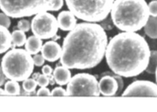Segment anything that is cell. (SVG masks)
I'll return each mask as SVG.
<instances>
[{
    "instance_id": "1",
    "label": "cell",
    "mask_w": 157,
    "mask_h": 112,
    "mask_svg": "<svg viewBox=\"0 0 157 112\" xmlns=\"http://www.w3.org/2000/svg\"><path fill=\"white\" fill-rule=\"evenodd\" d=\"M108 43L106 31L100 24H77L64 39L60 63L69 69L94 68L102 61Z\"/></svg>"
},
{
    "instance_id": "2",
    "label": "cell",
    "mask_w": 157,
    "mask_h": 112,
    "mask_svg": "<svg viewBox=\"0 0 157 112\" xmlns=\"http://www.w3.org/2000/svg\"><path fill=\"white\" fill-rule=\"evenodd\" d=\"M150 51L143 36L136 32L122 31L108 42L105 57L107 65L114 74L130 78L145 71Z\"/></svg>"
},
{
    "instance_id": "3",
    "label": "cell",
    "mask_w": 157,
    "mask_h": 112,
    "mask_svg": "<svg viewBox=\"0 0 157 112\" xmlns=\"http://www.w3.org/2000/svg\"><path fill=\"white\" fill-rule=\"evenodd\" d=\"M149 16L145 0H114L110 11L114 26L127 32L140 31Z\"/></svg>"
},
{
    "instance_id": "4",
    "label": "cell",
    "mask_w": 157,
    "mask_h": 112,
    "mask_svg": "<svg viewBox=\"0 0 157 112\" xmlns=\"http://www.w3.org/2000/svg\"><path fill=\"white\" fill-rule=\"evenodd\" d=\"M33 58L25 49L13 48L8 51L1 61V68L7 78L23 81L29 78L34 70Z\"/></svg>"
},
{
    "instance_id": "5",
    "label": "cell",
    "mask_w": 157,
    "mask_h": 112,
    "mask_svg": "<svg viewBox=\"0 0 157 112\" xmlns=\"http://www.w3.org/2000/svg\"><path fill=\"white\" fill-rule=\"evenodd\" d=\"M69 10L79 19L98 23L109 16L114 0H65Z\"/></svg>"
},
{
    "instance_id": "6",
    "label": "cell",
    "mask_w": 157,
    "mask_h": 112,
    "mask_svg": "<svg viewBox=\"0 0 157 112\" xmlns=\"http://www.w3.org/2000/svg\"><path fill=\"white\" fill-rule=\"evenodd\" d=\"M57 0H0V9L12 18L28 17L44 11H55Z\"/></svg>"
},
{
    "instance_id": "7",
    "label": "cell",
    "mask_w": 157,
    "mask_h": 112,
    "mask_svg": "<svg viewBox=\"0 0 157 112\" xmlns=\"http://www.w3.org/2000/svg\"><path fill=\"white\" fill-rule=\"evenodd\" d=\"M68 96H99V82L94 75L78 73L73 76L67 86Z\"/></svg>"
},
{
    "instance_id": "8",
    "label": "cell",
    "mask_w": 157,
    "mask_h": 112,
    "mask_svg": "<svg viewBox=\"0 0 157 112\" xmlns=\"http://www.w3.org/2000/svg\"><path fill=\"white\" fill-rule=\"evenodd\" d=\"M31 24L33 34L41 39L53 38L58 31V24L56 18L48 11L35 15Z\"/></svg>"
},
{
    "instance_id": "9",
    "label": "cell",
    "mask_w": 157,
    "mask_h": 112,
    "mask_svg": "<svg viewBox=\"0 0 157 112\" xmlns=\"http://www.w3.org/2000/svg\"><path fill=\"white\" fill-rule=\"evenodd\" d=\"M122 96L157 97V84L148 80L135 81L127 87Z\"/></svg>"
},
{
    "instance_id": "10",
    "label": "cell",
    "mask_w": 157,
    "mask_h": 112,
    "mask_svg": "<svg viewBox=\"0 0 157 112\" xmlns=\"http://www.w3.org/2000/svg\"><path fill=\"white\" fill-rule=\"evenodd\" d=\"M113 72L106 71L101 75L99 81V91L105 96H116L118 90V84L113 76Z\"/></svg>"
},
{
    "instance_id": "11",
    "label": "cell",
    "mask_w": 157,
    "mask_h": 112,
    "mask_svg": "<svg viewBox=\"0 0 157 112\" xmlns=\"http://www.w3.org/2000/svg\"><path fill=\"white\" fill-rule=\"evenodd\" d=\"M62 48L59 43L55 41L46 42L41 49V54L45 60L50 62H54L60 58Z\"/></svg>"
},
{
    "instance_id": "12",
    "label": "cell",
    "mask_w": 157,
    "mask_h": 112,
    "mask_svg": "<svg viewBox=\"0 0 157 112\" xmlns=\"http://www.w3.org/2000/svg\"><path fill=\"white\" fill-rule=\"evenodd\" d=\"M57 21L59 29L64 31H68L75 28L77 20L71 11L64 10L58 14Z\"/></svg>"
},
{
    "instance_id": "13",
    "label": "cell",
    "mask_w": 157,
    "mask_h": 112,
    "mask_svg": "<svg viewBox=\"0 0 157 112\" xmlns=\"http://www.w3.org/2000/svg\"><path fill=\"white\" fill-rule=\"evenodd\" d=\"M53 76L58 85L64 86L68 84L72 78V74L69 68L62 65L55 67L53 71Z\"/></svg>"
},
{
    "instance_id": "14",
    "label": "cell",
    "mask_w": 157,
    "mask_h": 112,
    "mask_svg": "<svg viewBox=\"0 0 157 112\" xmlns=\"http://www.w3.org/2000/svg\"><path fill=\"white\" fill-rule=\"evenodd\" d=\"M11 46V34L8 28L0 25V54L7 52Z\"/></svg>"
},
{
    "instance_id": "15",
    "label": "cell",
    "mask_w": 157,
    "mask_h": 112,
    "mask_svg": "<svg viewBox=\"0 0 157 112\" xmlns=\"http://www.w3.org/2000/svg\"><path fill=\"white\" fill-rule=\"evenodd\" d=\"M42 41L36 35H32L28 38L25 44V49L31 55L37 54L41 51Z\"/></svg>"
},
{
    "instance_id": "16",
    "label": "cell",
    "mask_w": 157,
    "mask_h": 112,
    "mask_svg": "<svg viewBox=\"0 0 157 112\" xmlns=\"http://www.w3.org/2000/svg\"><path fill=\"white\" fill-rule=\"evenodd\" d=\"M147 36L153 39H157V16H149L147 23L144 27Z\"/></svg>"
},
{
    "instance_id": "17",
    "label": "cell",
    "mask_w": 157,
    "mask_h": 112,
    "mask_svg": "<svg viewBox=\"0 0 157 112\" xmlns=\"http://www.w3.org/2000/svg\"><path fill=\"white\" fill-rule=\"evenodd\" d=\"M12 46L21 47L25 44L27 41V36L25 32L21 30H15L11 34ZM11 46V47H12Z\"/></svg>"
},
{
    "instance_id": "18",
    "label": "cell",
    "mask_w": 157,
    "mask_h": 112,
    "mask_svg": "<svg viewBox=\"0 0 157 112\" xmlns=\"http://www.w3.org/2000/svg\"><path fill=\"white\" fill-rule=\"evenodd\" d=\"M5 91L7 95H19L21 92V86L18 82L11 80L5 83Z\"/></svg>"
},
{
    "instance_id": "19",
    "label": "cell",
    "mask_w": 157,
    "mask_h": 112,
    "mask_svg": "<svg viewBox=\"0 0 157 112\" xmlns=\"http://www.w3.org/2000/svg\"><path fill=\"white\" fill-rule=\"evenodd\" d=\"M157 68V51H150V58L145 71L150 75H154Z\"/></svg>"
},
{
    "instance_id": "20",
    "label": "cell",
    "mask_w": 157,
    "mask_h": 112,
    "mask_svg": "<svg viewBox=\"0 0 157 112\" xmlns=\"http://www.w3.org/2000/svg\"><path fill=\"white\" fill-rule=\"evenodd\" d=\"M37 81L34 78H28L23 81L22 87L25 92H32L35 91L37 87Z\"/></svg>"
},
{
    "instance_id": "21",
    "label": "cell",
    "mask_w": 157,
    "mask_h": 112,
    "mask_svg": "<svg viewBox=\"0 0 157 112\" xmlns=\"http://www.w3.org/2000/svg\"><path fill=\"white\" fill-rule=\"evenodd\" d=\"M17 28L24 32H28L31 28V24L29 21L26 19H21L17 23Z\"/></svg>"
},
{
    "instance_id": "22",
    "label": "cell",
    "mask_w": 157,
    "mask_h": 112,
    "mask_svg": "<svg viewBox=\"0 0 157 112\" xmlns=\"http://www.w3.org/2000/svg\"><path fill=\"white\" fill-rule=\"evenodd\" d=\"M105 31H111L113 29L114 25L111 17H106L104 20L101 21V24H100Z\"/></svg>"
},
{
    "instance_id": "23",
    "label": "cell",
    "mask_w": 157,
    "mask_h": 112,
    "mask_svg": "<svg viewBox=\"0 0 157 112\" xmlns=\"http://www.w3.org/2000/svg\"><path fill=\"white\" fill-rule=\"evenodd\" d=\"M38 85L40 87H47L50 84V80L46 75L40 74L36 79Z\"/></svg>"
},
{
    "instance_id": "24",
    "label": "cell",
    "mask_w": 157,
    "mask_h": 112,
    "mask_svg": "<svg viewBox=\"0 0 157 112\" xmlns=\"http://www.w3.org/2000/svg\"><path fill=\"white\" fill-rule=\"evenodd\" d=\"M10 25L11 20L9 16L4 13H0V25L9 28Z\"/></svg>"
},
{
    "instance_id": "25",
    "label": "cell",
    "mask_w": 157,
    "mask_h": 112,
    "mask_svg": "<svg viewBox=\"0 0 157 112\" xmlns=\"http://www.w3.org/2000/svg\"><path fill=\"white\" fill-rule=\"evenodd\" d=\"M147 5L150 16H157V0L150 1Z\"/></svg>"
},
{
    "instance_id": "26",
    "label": "cell",
    "mask_w": 157,
    "mask_h": 112,
    "mask_svg": "<svg viewBox=\"0 0 157 112\" xmlns=\"http://www.w3.org/2000/svg\"><path fill=\"white\" fill-rule=\"evenodd\" d=\"M51 96H68L67 90L62 87H56L51 92Z\"/></svg>"
},
{
    "instance_id": "27",
    "label": "cell",
    "mask_w": 157,
    "mask_h": 112,
    "mask_svg": "<svg viewBox=\"0 0 157 112\" xmlns=\"http://www.w3.org/2000/svg\"><path fill=\"white\" fill-rule=\"evenodd\" d=\"M34 65L37 67H41L44 65L45 59L42 56V54H35L33 57Z\"/></svg>"
},
{
    "instance_id": "28",
    "label": "cell",
    "mask_w": 157,
    "mask_h": 112,
    "mask_svg": "<svg viewBox=\"0 0 157 112\" xmlns=\"http://www.w3.org/2000/svg\"><path fill=\"white\" fill-rule=\"evenodd\" d=\"M114 77L116 78L117 81V82L118 84V90L117 92L116 96H118L120 94V93H121L123 88H124V81H123L122 77L120 75H116L115 74H113Z\"/></svg>"
},
{
    "instance_id": "29",
    "label": "cell",
    "mask_w": 157,
    "mask_h": 112,
    "mask_svg": "<svg viewBox=\"0 0 157 112\" xmlns=\"http://www.w3.org/2000/svg\"><path fill=\"white\" fill-rule=\"evenodd\" d=\"M37 95L40 96H51V92L49 89L47 88L46 87H41V88L39 89L37 92Z\"/></svg>"
},
{
    "instance_id": "30",
    "label": "cell",
    "mask_w": 157,
    "mask_h": 112,
    "mask_svg": "<svg viewBox=\"0 0 157 112\" xmlns=\"http://www.w3.org/2000/svg\"><path fill=\"white\" fill-rule=\"evenodd\" d=\"M52 72H53V69L50 65H44L42 68V74L44 75L49 76L52 74Z\"/></svg>"
},
{
    "instance_id": "31",
    "label": "cell",
    "mask_w": 157,
    "mask_h": 112,
    "mask_svg": "<svg viewBox=\"0 0 157 112\" xmlns=\"http://www.w3.org/2000/svg\"><path fill=\"white\" fill-rule=\"evenodd\" d=\"M7 77L5 75L4 71H2V69L1 67H0V86H2L5 84V81L7 79Z\"/></svg>"
},
{
    "instance_id": "32",
    "label": "cell",
    "mask_w": 157,
    "mask_h": 112,
    "mask_svg": "<svg viewBox=\"0 0 157 112\" xmlns=\"http://www.w3.org/2000/svg\"><path fill=\"white\" fill-rule=\"evenodd\" d=\"M7 93L5 92V90L0 88V96H7Z\"/></svg>"
},
{
    "instance_id": "33",
    "label": "cell",
    "mask_w": 157,
    "mask_h": 112,
    "mask_svg": "<svg viewBox=\"0 0 157 112\" xmlns=\"http://www.w3.org/2000/svg\"><path fill=\"white\" fill-rule=\"evenodd\" d=\"M154 75H155V81H156V83L157 84V69H156V71L155 72Z\"/></svg>"
}]
</instances>
